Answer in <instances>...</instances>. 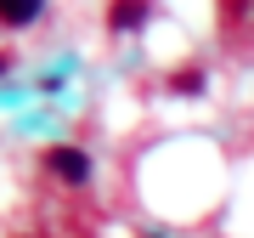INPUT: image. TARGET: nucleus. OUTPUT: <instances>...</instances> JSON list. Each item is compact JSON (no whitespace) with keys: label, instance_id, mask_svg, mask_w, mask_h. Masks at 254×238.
<instances>
[{"label":"nucleus","instance_id":"3","mask_svg":"<svg viewBox=\"0 0 254 238\" xmlns=\"http://www.w3.org/2000/svg\"><path fill=\"white\" fill-rule=\"evenodd\" d=\"M40 6L46 0H0V23H28V17H40Z\"/></svg>","mask_w":254,"mask_h":238},{"label":"nucleus","instance_id":"2","mask_svg":"<svg viewBox=\"0 0 254 238\" xmlns=\"http://www.w3.org/2000/svg\"><path fill=\"white\" fill-rule=\"evenodd\" d=\"M141 17H147V0H113V11H108L113 28H136Z\"/></svg>","mask_w":254,"mask_h":238},{"label":"nucleus","instance_id":"1","mask_svg":"<svg viewBox=\"0 0 254 238\" xmlns=\"http://www.w3.org/2000/svg\"><path fill=\"white\" fill-rule=\"evenodd\" d=\"M51 170L63 176V182H85V153H73V147H57V153H51Z\"/></svg>","mask_w":254,"mask_h":238},{"label":"nucleus","instance_id":"4","mask_svg":"<svg viewBox=\"0 0 254 238\" xmlns=\"http://www.w3.org/2000/svg\"><path fill=\"white\" fill-rule=\"evenodd\" d=\"M0 63H6V57H0Z\"/></svg>","mask_w":254,"mask_h":238}]
</instances>
